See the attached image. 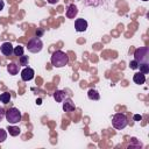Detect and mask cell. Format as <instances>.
I'll use <instances>...</instances> for the list:
<instances>
[{
  "label": "cell",
  "mask_w": 149,
  "mask_h": 149,
  "mask_svg": "<svg viewBox=\"0 0 149 149\" xmlns=\"http://www.w3.org/2000/svg\"><path fill=\"white\" fill-rule=\"evenodd\" d=\"M50 62L55 68H63L69 63V56L62 50H56L52 52Z\"/></svg>",
  "instance_id": "6da1fadb"
},
{
  "label": "cell",
  "mask_w": 149,
  "mask_h": 149,
  "mask_svg": "<svg viewBox=\"0 0 149 149\" xmlns=\"http://www.w3.org/2000/svg\"><path fill=\"white\" fill-rule=\"evenodd\" d=\"M128 125V119L127 116L123 114V113H116L113 115L112 118V126L118 129V130H121L123 128H126Z\"/></svg>",
  "instance_id": "7a4b0ae2"
},
{
  "label": "cell",
  "mask_w": 149,
  "mask_h": 149,
  "mask_svg": "<svg viewBox=\"0 0 149 149\" xmlns=\"http://www.w3.org/2000/svg\"><path fill=\"white\" fill-rule=\"evenodd\" d=\"M5 118H6V120H7L9 123H13V125H14V123H17V122L21 121L22 115H21V112H20L17 108L12 107V108H9L8 111H6Z\"/></svg>",
  "instance_id": "3957f363"
},
{
  "label": "cell",
  "mask_w": 149,
  "mask_h": 149,
  "mask_svg": "<svg viewBox=\"0 0 149 149\" xmlns=\"http://www.w3.org/2000/svg\"><path fill=\"white\" fill-rule=\"evenodd\" d=\"M134 59L137 63H148L149 61V49L148 47H142L135 50L134 52Z\"/></svg>",
  "instance_id": "277c9868"
},
{
  "label": "cell",
  "mask_w": 149,
  "mask_h": 149,
  "mask_svg": "<svg viewBox=\"0 0 149 149\" xmlns=\"http://www.w3.org/2000/svg\"><path fill=\"white\" fill-rule=\"evenodd\" d=\"M27 48H28V50H29L30 52H33V54H37V52H40V51L42 50V48H43V43H42L41 38L36 36V37H33V38H30V40L28 41Z\"/></svg>",
  "instance_id": "5b68a950"
},
{
  "label": "cell",
  "mask_w": 149,
  "mask_h": 149,
  "mask_svg": "<svg viewBox=\"0 0 149 149\" xmlns=\"http://www.w3.org/2000/svg\"><path fill=\"white\" fill-rule=\"evenodd\" d=\"M34 76H35V72H34V70L31 69V68H24L22 71H21V79L23 80V81H29V80H31L33 78H34Z\"/></svg>",
  "instance_id": "8992f818"
},
{
  "label": "cell",
  "mask_w": 149,
  "mask_h": 149,
  "mask_svg": "<svg viewBox=\"0 0 149 149\" xmlns=\"http://www.w3.org/2000/svg\"><path fill=\"white\" fill-rule=\"evenodd\" d=\"M87 21L85 20V19H77L76 21H74V29L77 30V31H79V33H81V31H85L86 29H87Z\"/></svg>",
  "instance_id": "52a82bcc"
},
{
  "label": "cell",
  "mask_w": 149,
  "mask_h": 149,
  "mask_svg": "<svg viewBox=\"0 0 149 149\" xmlns=\"http://www.w3.org/2000/svg\"><path fill=\"white\" fill-rule=\"evenodd\" d=\"M13 45H12V43H9V42H5V43H2L1 44V47H0V50H1V52L5 55V56H10L12 54H13Z\"/></svg>",
  "instance_id": "ba28073f"
},
{
  "label": "cell",
  "mask_w": 149,
  "mask_h": 149,
  "mask_svg": "<svg viewBox=\"0 0 149 149\" xmlns=\"http://www.w3.org/2000/svg\"><path fill=\"white\" fill-rule=\"evenodd\" d=\"M63 101H64L63 102V111L64 112H72L76 109V106L70 98H65Z\"/></svg>",
  "instance_id": "9c48e42d"
},
{
  "label": "cell",
  "mask_w": 149,
  "mask_h": 149,
  "mask_svg": "<svg viewBox=\"0 0 149 149\" xmlns=\"http://www.w3.org/2000/svg\"><path fill=\"white\" fill-rule=\"evenodd\" d=\"M65 14H66V17H69V19H74V16L78 14V9H77L76 5H73V3L69 5L68 8H66Z\"/></svg>",
  "instance_id": "30bf717a"
},
{
  "label": "cell",
  "mask_w": 149,
  "mask_h": 149,
  "mask_svg": "<svg viewBox=\"0 0 149 149\" xmlns=\"http://www.w3.org/2000/svg\"><path fill=\"white\" fill-rule=\"evenodd\" d=\"M133 80H134L135 84L142 85V84H144V81H146V76H144L143 73H141V72H137V73H135V74L133 76Z\"/></svg>",
  "instance_id": "8fae6325"
},
{
  "label": "cell",
  "mask_w": 149,
  "mask_h": 149,
  "mask_svg": "<svg viewBox=\"0 0 149 149\" xmlns=\"http://www.w3.org/2000/svg\"><path fill=\"white\" fill-rule=\"evenodd\" d=\"M7 71L9 72V74L15 76V74L19 73V65H16L15 63H9L7 65Z\"/></svg>",
  "instance_id": "7c38bea8"
},
{
  "label": "cell",
  "mask_w": 149,
  "mask_h": 149,
  "mask_svg": "<svg viewBox=\"0 0 149 149\" xmlns=\"http://www.w3.org/2000/svg\"><path fill=\"white\" fill-rule=\"evenodd\" d=\"M87 97H88V99H91V100H99L100 94H99V92H98L97 90L90 88L88 92H87Z\"/></svg>",
  "instance_id": "4fadbf2b"
},
{
  "label": "cell",
  "mask_w": 149,
  "mask_h": 149,
  "mask_svg": "<svg viewBox=\"0 0 149 149\" xmlns=\"http://www.w3.org/2000/svg\"><path fill=\"white\" fill-rule=\"evenodd\" d=\"M54 98L57 102H62L64 99H65V92L64 91H61V90H57L55 93H54Z\"/></svg>",
  "instance_id": "5bb4252c"
},
{
  "label": "cell",
  "mask_w": 149,
  "mask_h": 149,
  "mask_svg": "<svg viewBox=\"0 0 149 149\" xmlns=\"http://www.w3.org/2000/svg\"><path fill=\"white\" fill-rule=\"evenodd\" d=\"M7 130H8L9 135H12V136H17L20 134V132H21L20 128L16 127V126H8L7 127Z\"/></svg>",
  "instance_id": "9a60e30c"
},
{
  "label": "cell",
  "mask_w": 149,
  "mask_h": 149,
  "mask_svg": "<svg viewBox=\"0 0 149 149\" xmlns=\"http://www.w3.org/2000/svg\"><path fill=\"white\" fill-rule=\"evenodd\" d=\"M137 69H140V72L143 74H147L149 72V64L148 63H139Z\"/></svg>",
  "instance_id": "2e32d148"
},
{
  "label": "cell",
  "mask_w": 149,
  "mask_h": 149,
  "mask_svg": "<svg viewBox=\"0 0 149 149\" xmlns=\"http://www.w3.org/2000/svg\"><path fill=\"white\" fill-rule=\"evenodd\" d=\"M0 101L2 104H8L10 101V93L9 92H3L0 94Z\"/></svg>",
  "instance_id": "e0dca14e"
},
{
  "label": "cell",
  "mask_w": 149,
  "mask_h": 149,
  "mask_svg": "<svg viewBox=\"0 0 149 149\" xmlns=\"http://www.w3.org/2000/svg\"><path fill=\"white\" fill-rule=\"evenodd\" d=\"M23 50H24V49H23V47L19 44L17 47H15V48L13 49V54H14L15 56L20 57V56H22V55H23Z\"/></svg>",
  "instance_id": "ac0fdd59"
},
{
  "label": "cell",
  "mask_w": 149,
  "mask_h": 149,
  "mask_svg": "<svg viewBox=\"0 0 149 149\" xmlns=\"http://www.w3.org/2000/svg\"><path fill=\"white\" fill-rule=\"evenodd\" d=\"M28 61H29V58H28V56H20V58H19V63H20V65H22V66H26V65H28Z\"/></svg>",
  "instance_id": "d6986e66"
},
{
  "label": "cell",
  "mask_w": 149,
  "mask_h": 149,
  "mask_svg": "<svg viewBox=\"0 0 149 149\" xmlns=\"http://www.w3.org/2000/svg\"><path fill=\"white\" fill-rule=\"evenodd\" d=\"M6 139H7V133H6V130L2 129V128H0V143H2Z\"/></svg>",
  "instance_id": "ffe728a7"
},
{
  "label": "cell",
  "mask_w": 149,
  "mask_h": 149,
  "mask_svg": "<svg viewBox=\"0 0 149 149\" xmlns=\"http://www.w3.org/2000/svg\"><path fill=\"white\" fill-rule=\"evenodd\" d=\"M137 66H139V63H137L135 59L129 62V68H130L132 70H136V69H137Z\"/></svg>",
  "instance_id": "44dd1931"
},
{
  "label": "cell",
  "mask_w": 149,
  "mask_h": 149,
  "mask_svg": "<svg viewBox=\"0 0 149 149\" xmlns=\"http://www.w3.org/2000/svg\"><path fill=\"white\" fill-rule=\"evenodd\" d=\"M5 113H6V111L3 109V107H0V122L3 120V118H5Z\"/></svg>",
  "instance_id": "7402d4cb"
},
{
  "label": "cell",
  "mask_w": 149,
  "mask_h": 149,
  "mask_svg": "<svg viewBox=\"0 0 149 149\" xmlns=\"http://www.w3.org/2000/svg\"><path fill=\"white\" fill-rule=\"evenodd\" d=\"M134 120H135V121H141V120H142V115L135 114V115H134Z\"/></svg>",
  "instance_id": "603a6c76"
},
{
  "label": "cell",
  "mask_w": 149,
  "mask_h": 149,
  "mask_svg": "<svg viewBox=\"0 0 149 149\" xmlns=\"http://www.w3.org/2000/svg\"><path fill=\"white\" fill-rule=\"evenodd\" d=\"M3 7H5V2L2 0H0V12L3 9Z\"/></svg>",
  "instance_id": "cb8c5ba5"
},
{
  "label": "cell",
  "mask_w": 149,
  "mask_h": 149,
  "mask_svg": "<svg viewBox=\"0 0 149 149\" xmlns=\"http://www.w3.org/2000/svg\"><path fill=\"white\" fill-rule=\"evenodd\" d=\"M42 34H43V30H42V29H40L38 31H36V36H37V37H40Z\"/></svg>",
  "instance_id": "d4e9b609"
},
{
  "label": "cell",
  "mask_w": 149,
  "mask_h": 149,
  "mask_svg": "<svg viewBox=\"0 0 149 149\" xmlns=\"http://www.w3.org/2000/svg\"><path fill=\"white\" fill-rule=\"evenodd\" d=\"M59 0H48V2L49 3H51V5H54V3H57Z\"/></svg>",
  "instance_id": "484cf974"
},
{
  "label": "cell",
  "mask_w": 149,
  "mask_h": 149,
  "mask_svg": "<svg viewBox=\"0 0 149 149\" xmlns=\"http://www.w3.org/2000/svg\"><path fill=\"white\" fill-rule=\"evenodd\" d=\"M142 1H148V0H142Z\"/></svg>",
  "instance_id": "4316f807"
}]
</instances>
